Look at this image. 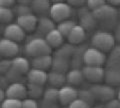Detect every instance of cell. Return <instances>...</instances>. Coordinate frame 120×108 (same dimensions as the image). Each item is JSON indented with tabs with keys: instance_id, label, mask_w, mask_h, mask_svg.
Instances as JSON below:
<instances>
[{
	"instance_id": "cell-1",
	"label": "cell",
	"mask_w": 120,
	"mask_h": 108,
	"mask_svg": "<svg viewBox=\"0 0 120 108\" xmlns=\"http://www.w3.org/2000/svg\"><path fill=\"white\" fill-rule=\"evenodd\" d=\"M91 44L93 48L105 53L113 49V47L115 46V38L110 32L97 31L92 36Z\"/></svg>"
},
{
	"instance_id": "cell-2",
	"label": "cell",
	"mask_w": 120,
	"mask_h": 108,
	"mask_svg": "<svg viewBox=\"0 0 120 108\" xmlns=\"http://www.w3.org/2000/svg\"><path fill=\"white\" fill-rule=\"evenodd\" d=\"M52 49L49 47L44 38L35 37L26 43L25 53L32 57L41 56V55H50Z\"/></svg>"
},
{
	"instance_id": "cell-3",
	"label": "cell",
	"mask_w": 120,
	"mask_h": 108,
	"mask_svg": "<svg viewBox=\"0 0 120 108\" xmlns=\"http://www.w3.org/2000/svg\"><path fill=\"white\" fill-rule=\"evenodd\" d=\"M50 17L53 22H60L68 20L72 15V7L67 2H55L50 6Z\"/></svg>"
},
{
	"instance_id": "cell-4",
	"label": "cell",
	"mask_w": 120,
	"mask_h": 108,
	"mask_svg": "<svg viewBox=\"0 0 120 108\" xmlns=\"http://www.w3.org/2000/svg\"><path fill=\"white\" fill-rule=\"evenodd\" d=\"M106 55L103 52L95 49L93 47L86 48L83 54L82 61L85 66H95V67H102L104 63L106 62Z\"/></svg>"
},
{
	"instance_id": "cell-5",
	"label": "cell",
	"mask_w": 120,
	"mask_h": 108,
	"mask_svg": "<svg viewBox=\"0 0 120 108\" xmlns=\"http://www.w3.org/2000/svg\"><path fill=\"white\" fill-rule=\"evenodd\" d=\"M89 90L91 91L95 100H99L102 102H107L111 99H114L115 96L114 88L112 86H109V85L95 84L91 86Z\"/></svg>"
},
{
	"instance_id": "cell-6",
	"label": "cell",
	"mask_w": 120,
	"mask_h": 108,
	"mask_svg": "<svg viewBox=\"0 0 120 108\" xmlns=\"http://www.w3.org/2000/svg\"><path fill=\"white\" fill-rule=\"evenodd\" d=\"M92 14L97 21L102 22H112L117 18V10H116V8L110 6L107 3L105 5L101 6L99 9L93 11Z\"/></svg>"
},
{
	"instance_id": "cell-7",
	"label": "cell",
	"mask_w": 120,
	"mask_h": 108,
	"mask_svg": "<svg viewBox=\"0 0 120 108\" xmlns=\"http://www.w3.org/2000/svg\"><path fill=\"white\" fill-rule=\"evenodd\" d=\"M84 79L91 83H99L104 79V69L102 67H95V66H84L82 68Z\"/></svg>"
},
{
	"instance_id": "cell-8",
	"label": "cell",
	"mask_w": 120,
	"mask_h": 108,
	"mask_svg": "<svg viewBox=\"0 0 120 108\" xmlns=\"http://www.w3.org/2000/svg\"><path fill=\"white\" fill-rule=\"evenodd\" d=\"M78 98V91L70 85L62 86L58 92V101L63 106H68L75 99Z\"/></svg>"
},
{
	"instance_id": "cell-9",
	"label": "cell",
	"mask_w": 120,
	"mask_h": 108,
	"mask_svg": "<svg viewBox=\"0 0 120 108\" xmlns=\"http://www.w3.org/2000/svg\"><path fill=\"white\" fill-rule=\"evenodd\" d=\"M5 96H7V98L17 99L22 101V99H25L27 96V89L24 84L20 82H14L7 87Z\"/></svg>"
},
{
	"instance_id": "cell-10",
	"label": "cell",
	"mask_w": 120,
	"mask_h": 108,
	"mask_svg": "<svg viewBox=\"0 0 120 108\" xmlns=\"http://www.w3.org/2000/svg\"><path fill=\"white\" fill-rule=\"evenodd\" d=\"M4 37L17 43L25 38V32L17 23H9L4 29Z\"/></svg>"
},
{
	"instance_id": "cell-11",
	"label": "cell",
	"mask_w": 120,
	"mask_h": 108,
	"mask_svg": "<svg viewBox=\"0 0 120 108\" xmlns=\"http://www.w3.org/2000/svg\"><path fill=\"white\" fill-rule=\"evenodd\" d=\"M16 23L23 29L24 32H32L37 27L38 18L33 13H30V14H26V15L18 16Z\"/></svg>"
},
{
	"instance_id": "cell-12",
	"label": "cell",
	"mask_w": 120,
	"mask_h": 108,
	"mask_svg": "<svg viewBox=\"0 0 120 108\" xmlns=\"http://www.w3.org/2000/svg\"><path fill=\"white\" fill-rule=\"evenodd\" d=\"M19 52V46L14 41L3 38L0 39V56L14 57Z\"/></svg>"
},
{
	"instance_id": "cell-13",
	"label": "cell",
	"mask_w": 120,
	"mask_h": 108,
	"mask_svg": "<svg viewBox=\"0 0 120 108\" xmlns=\"http://www.w3.org/2000/svg\"><path fill=\"white\" fill-rule=\"evenodd\" d=\"M27 79H28V83L30 84L43 86L47 82V73L46 71H43V70L32 68L27 73Z\"/></svg>"
},
{
	"instance_id": "cell-14",
	"label": "cell",
	"mask_w": 120,
	"mask_h": 108,
	"mask_svg": "<svg viewBox=\"0 0 120 108\" xmlns=\"http://www.w3.org/2000/svg\"><path fill=\"white\" fill-rule=\"evenodd\" d=\"M86 38V31L80 25H75L72 28V30L67 36L68 42L71 45H77V44L82 43Z\"/></svg>"
},
{
	"instance_id": "cell-15",
	"label": "cell",
	"mask_w": 120,
	"mask_h": 108,
	"mask_svg": "<svg viewBox=\"0 0 120 108\" xmlns=\"http://www.w3.org/2000/svg\"><path fill=\"white\" fill-rule=\"evenodd\" d=\"M104 79L109 86L120 85V68L107 66V69L104 70Z\"/></svg>"
},
{
	"instance_id": "cell-16",
	"label": "cell",
	"mask_w": 120,
	"mask_h": 108,
	"mask_svg": "<svg viewBox=\"0 0 120 108\" xmlns=\"http://www.w3.org/2000/svg\"><path fill=\"white\" fill-rule=\"evenodd\" d=\"M80 26L84 29L85 31H89L94 29L97 25V21L95 19V17L93 16L92 12H90L89 10L84 11L83 13H80Z\"/></svg>"
},
{
	"instance_id": "cell-17",
	"label": "cell",
	"mask_w": 120,
	"mask_h": 108,
	"mask_svg": "<svg viewBox=\"0 0 120 108\" xmlns=\"http://www.w3.org/2000/svg\"><path fill=\"white\" fill-rule=\"evenodd\" d=\"M11 69L14 70L20 75H23L25 73H28L30 70L29 61L25 57H15L11 61Z\"/></svg>"
},
{
	"instance_id": "cell-18",
	"label": "cell",
	"mask_w": 120,
	"mask_h": 108,
	"mask_svg": "<svg viewBox=\"0 0 120 108\" xmlns=\"http://www.w3.org/2000/svg\"><path fill=\"white\" fill-rule=\"evenodd\" d=\"M52 58L53 57L51 56V54L50 55H41V56L33 57L32 61H31V64L33 66V68L46 71V70L49 69L51 67V65H52Z\"/></svg>"
},
{
	"instance_id": "cell-19",
	"label": "cell",
	"mask_w": 120,
	"mask_h": 108,
	"mask_svg": "<svg viewBox=\"0 0 120 108\" xmlns=\"http://www.w3.org/2000/svg\"><path fill=\"white\" fill-rule=\"evenodd\" d=\"M70 60L68 58L64 57H60V56H55L52 58V71L60 72V73H64L68 72V69L70 67Z\"/></svg>"
},
{
	"instance_id": "cell-20",
	"label": "cell",
	"mask_w": 120,
	"mask_h": 108,
	"mask_svg": "<svg viewBox=\"0 0 120 108\" xmlns=\"http://www.w3.org/2000/svg\"><path fill=\"white\" fill-rule=\"evenodd\" d=\"M63 40H64V37L61 35L57 29H53L51 30L49 33H47L45 35V41L47 42V44L49 45V47L51 48H58L60 47V45H62Z\"/></svg>"
},
{
	"instance_id": "cell-21",
	"label": "cell",
	"mask_w": 120,
	"mask_h": 108,
	"mask_svg": "<svg viewBox=\"0 0 120 108\" xmlns=\"http://www.w3.org/2000/svg\"><path fill=\"white\" fill-rule=\"evenodd\" d=\"M66 76V82L70 84V86H78V85L82 84L84 81V76L83 73L80 69L78 68H73L71 70H68V72L65 74Z\"/></svg>"
},
{
	"instance_id": "cell-22",
	"label": "cell",
	"mask_w": 120,
	"mask_h": 108,
	"mask_svg": "<svg viewBox=\"0 0 120 108\" xmlns=\"http://www.w3.org/2000/svg\"><path fill=\"white\" fill-rule=\"evenodd\" d=\"M37 30L40 34H45L46 35L47 33H49L51 30L55 29V24L53 20L51 18L48 17H40L38 19V23H37Z\"/></svg>"
},
{
	"instance_id": "cell-23",
	"label": "cell",
	"mask_w": 120,
	"mask_h": 108,
	"mask_svg": "<svg viewBox=\"0 0 120 108\" xmlns=\"http://www.w3.org/2000/svg\"><path fill=\"white\" fill-rule=\"evenodd\" d=\"M47 82L54 88L60 87L66 82V76L64 73L51 71L49 73H47Z\"/></svg>"
},
{
	"instance_id": "cell-24",
	"label": "cell",
	"mask_w": 120,
	"mask_h": 108,
	"mask_svg": "<svg viewBox=\"0 0 120 108\" xmlns=\"http://www.w3.org/2000/svg\"><path fill=\"white\" fill-rule=\"evenodd\" d=\"M50 2L44 0H36L31 1V10L38 14H43L46 11L50 10Z\"/></svg>"
},
{
	"instance_id": "cell-25",
	"label": "cell",
	"mask_w": 120,
	"mask_h": 108,
	"mask_svg": "<svg viewBox=\"0 0 120 108\" xmlns=\"http://www.w3.org/2000/svg\"><path fill=\"white\" fill-rule=\"evenodd\" d=\"M75 25H76V23H75L73 20L68 19V20H65V21H62V22H60V23H58L56 29L61 33V35L63 37H67Z\"/></svg>"
},
{
	"instance_id": "cell-26",
	"label": "cell",
	"mask_w": 120,
	"mask_h": 108,
	"mask_svg": "<svg viewBox=\"0 0 120 108\" xmlns=\"http://www.w3.org/2000/svg\"><path fill=\"white\" fill-rule=\"evenodd\" d=\"M26 89H27V95H29L31 99L39 98L43 95V93H44L43 87L39 86V85H35V84L28 83V85L26 86Z\"/></svg>"
},
{
	"instance_id": "cell-27",
	"label": "cell",
	"mask_w": 120,
	"mask_h": 108,
	"mask_svg": "<svg viewBox=\"0 0 120 108\" xmlns=\"http://www.w3.org/2000/svg\"><path fill=\"white\" fill-rule=\"evenodd\" d=\"M75 51V47L71 44H65L62 47H59L58 50L56 51L55 55L56 56H60V57H64V58H71L74 54Z\"/></svg>"
},
{
	"instance_id": "cell-28",
	"label": "cell",
	"mask_w": 120,
	"mask_h": 108,
	"mask_svg": "<svg viewBox=\"0 0 120 108\" xmlns=\"http://www.w3.org/2000/svg\"><path fill=\"white\" fill-rule=\"evenodd\" d=\"M58 92L59 89L54 88V87H50L46 89L43 93L44 96V100L48 103H55L56 101H58Z\"/></svg>"
},
{
	"instance_id": "cell-29",
	"label": "cell",
	"mask_w": 120,
	"mask_h": 108,
	"mask_svg": "<svg viewBox=\"0 0 120 108\" xmlns=\"http://www.w3.org/2000/svg\"><path fill=\"white\" fill-rule=\"evenodd\" d=\"M13 11L8 8H0V23H9L13 19Z\"/></svg>"
},
{
	"instance_id": "cell-30",
	"label": "cell",
	"mask_w": 120,
	"mask_h": 108,
	"mask_svg": "<svg viewBox=\"0 0 120 108\" xmlns=\"http://www.w3.org/2000/svg\"><path fill=\"white\" fill-rule=\"evenodd\" d=\"M1 108H21V100L6 98L1 102Z\"/></svg>"
},
{
	"instance_id": "cell-31",
	"label": "cell",
	"mask_w": 120,
	"mask_h": 108,
	"mask_svg": "<svg viewBox=\"0 0 120 108\" xmlns=\"http://www.w3.org/2000/svg\"><path fill=\"white\" fill-rule=\"evenodd\" d=\"M78 98H80L82 100H84L85 102H87L89 105L91 103L94 102V96H93V94L91 93V91L89 90H80L78 91Z\"/></svg>"
},
{
	"instance_id": "cell-32",
	"label": "cell",
	"mask_w": 120,
	"mask_h": 108,
	"mask_svg": "<svg viewBox=\"0 0 120 108\" xmlns=\"http://www.w3.org/2000/svg\"><path fill=\"white\" fill-rule=\"evenodd\" d=\"M86 4H87L88 10L90 12H93V11L99 9L101 6L106 4V1H104V0H89V1H86Z\"/></svg>"
},
{
	"instance_id": "cell-33",
	"label": "cell",
	"mask_w": 120,
	"mask_h": 108,
	"mask_svg": "<svg viewBox=\"0 0 120 108\" xmlns=\"http://www.w3.org/2000/svg\"><path fill=\"white\" fill-rule=\"evenodd\" d=\"M15 13H16L18 16H22V15L32 13V10H31V7L28 5L19 4L18 6H15Z\"/></svg>"
},
{
	"instance_id": "cell-34",
	"label": "cell",
	"mask_w": 120,
	"mask_h": 108,
	"mask_svg": "<svg viewBox=\"0 0 120 108\" xmlns=\"http://www.w3.org/2000/svg\"><path fill=\"white\" fill-rule=\"evenodd\" d=\"M68 108H91V106H90L87 102H85L84 100L77 98V99H75L72 103L69 104Z\"/></svg>"
},
{
	"instance_id": "cell-35",
	"label": "cell",
	"mask_w": 120,
	"mask_h": 108,
	"mask_svg": "<svg viewBox=\"0 0 120 108\" xmlns=\"http://www.w3.org/2000/svg\"><path fill=\"white\" fill-rule=\"evenodd\" d=\"M21 108H38V104L34 99L25 98L21 101Z\"/></svg>"
},
{
	"instance_id": "cell-36",
	"label": "cell",
	"mask_w": 120,
	"mask_h": 108,
	"mask_svg": "<svg viewBox=\"0 0 120 108\" xmlns=\"http://www.w3.org/2000/svg\"><path fill=\"white\" fill-rule=\"evenodd\" d=\"M11 68V61L10 60H2L0 61V72L7 73Z\"/></svg>"
},
{
	"instance_id": "cell-37",
	"label": "cell",
	"mask_w": 120,
	"mask_h": 108,
	"mask_svg": "<svg viewBox=\"0 0 120 108\" xmlns=\"http://www.w3.org/2000/svg\"><path fill=\"white\" fill-rule=\"evenodd\" d=\"M109 59H115V60H120V45L114 46L113 49L111 50V54Z\"/></svg>"
},
{
	"instance_id": "cell-38",
	"label": "cell",
	"mask_w": 120,
	"mask_h": 108,
	"mask_svg": "<svg viewBox=\"0 0 120 108\" xmlns=\"http://www.w3.org/2000/svg\"><path fill=\"white\" fill-rule=\"evenodd\" d=\"M14 4H15L14 0H0V8L10 9Z\"/></svg>"
},
{
	"instance_id": "cell-39",
	"label": "cell",
	"mask_w": 120,
	"mask_h": 108,
	"mask_svg": "<svg viewBox=\"0 0 120 108\" xmlns=\"http://www.w3.org/2000/svg\"><path fill=\"white\" fill-rule=\"evenodd\" d=\"M119 104H120V102H119L118 99H111L109 101L106 102L104 108H118Z\"/></svg>"
},
{
	"instance_id": "cell-40",
	"label": "cell",
	"mask_w": 120,
	"mask_h": 108,
	"mask_svg": "<svg viewBox=\"0 0 120 108\" xmlns=\"http://www.w3.org/2000/svg\"><path fill=\"white\" fill-rule=\"evenodd\" d=\"M68 4L71 6V7H82L84 4H86V1H83V0H75V1H73V0H69Z\"/></svg>"
},
{
	"instance_id": "cell-41",
	"label": "cell",
	"mask_w": 120,
	"mask_h": 108,
	"mask_svg": "<svg viewBox=\"0 0 120 108\" xmlns=\"http://www.w3.org/2000/svg\"><path fill=\"white\" fill-rule=\"evenodd\" d=\"M114 36V38H115V41H118L120 43V24H118L117 26H116V28H115V35Z\"/></svg>"
},
{
	"instance_id": "cell-42",
	"label": "cell",
	"mask_w": 120,
	"mask_h": 108,
	"mask_svg": "<svg viewBox=\"0 0 120 108\" xmlns=\"http://www.w3.org/2000/svg\"><path fill=\"white\" fill-rule=\"evenodd\" d=\"M106 3L114 8L116 6H120V0H109V1H106Z\"/></svg>"
},
{
	"instance_id": "cell-43",
	"label": "cell",
	"mask_w": 120,
	"mask_h": 108,
	"mask_svg": "<svg viewBox=\"0 0 120 108\" xmlns=\"http://www.w3.org/2000/svg\"><path fill=\"white\" fill-rule=\"evenodd\" d=\"M4 97H5V92L0 88V102H2L4 100Z\"/></svg>"
},
{
	"instance_id": "cell-44",
	"label": "cell",
	"mask_w": 120,
	"mask_h": 108,
	"mask_svg": "<svg viewBox=\"0 0 120 108\" xmlns=\"http://www.w3.org/2000/svg\"><path fill=\"white\" fill-rule=\"evenodd\" d=\"M118 100H119V102H120V91L118 92Z\"/></svg>"
},
{
	"instance_id": "cell-45",
	"label": "cell",
	"mask_w": 120,
	"mask_h": 108,
	"mask_svg": "<svg viewBox=\"0 0 120 108\" xmlns=\"http://www.w3.org/2000/svg\"><path fill=\"white\" fill-rule=\"evenodd\" d=\"M93 108H103V107H99V106H96V107H93Z\"/></svg>"
},
{
	"instance_id": "cell-46",
	"label": "cell",
	"mask_w": 120,
	"mask_h": 108,
	"mask_svg": "<svg viewBox=\"0 0 120 108\" xmlns=\"http://www.w3.org/2000/svg\"><path fill=\"white\" fill-rule=\"evenodd\" d=\"M118 108H120V104H119V107H118Z\"/></svg>"
}]
</instances>
